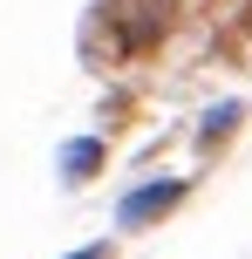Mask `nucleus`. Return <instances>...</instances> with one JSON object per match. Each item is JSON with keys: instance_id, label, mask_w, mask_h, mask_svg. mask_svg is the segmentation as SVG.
<instances>
[{"instance_id": "f257e3e1", "label": "nucleus", "mask_w": 252, "mask_h": 259, "mask_svg": "<svg viewBox=\"0 0 252 259\" xmlns=\"http://www.w3.org/2000/svg\"><path fill=\"white\" fill-rule=\"evenodd\" d=\"M184 198V184H150V191H136V198H123V225H150V219H164V211Z\"/></svg>"}, {"instance_id": "f03ea898", "label": "nucleus", "mask_w": 252, "mask_h": 259, "mask_svg": "<svg viewBox=\"0 0 252 259\" xmlns=\"http://www.w3.org/2000/svg\"><path fill=\"white\" fill-rule=\"evenodd\" d=\"M82 259H109V252H103V246H95V252H82Z\"/></svg>"}]
</instances>
